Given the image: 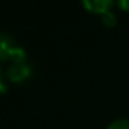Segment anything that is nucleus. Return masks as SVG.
Listing matches in <instances>:
<instances>
[{
  "label": "nucleus",
  "instance_id": "1",
  "mask_svg": "<svg viewBox=\"0 0 129 129\" xmlns=\"http://www.w3.org/2000/svg\"><path fill=\"white\" fill-rule=\"evenodd\" d=\"M0 56L3 61H26V52L18 47L6 34H2V49H0Z\"/></svg>",
  "mask_w": 129,
  "mask_h": 129
},
{
  "label": "nucleus",
  "instance_id": "2",
  "mask_svg": "<svg viewBox=\"0 0 129 129\" xmlns=\"http://www.w3.org/2000/svg\"><path fill=\"white\" fill-rule=\"evenodd\" d=\"M32 70L27 66L26 61H15V62H9V66L6 69V78L12 82H21L26 81L30 76Z\"/></svg>",
  "mask_w": 129,
  "mask_h": 129
},
{
  "label": "nucleus",
  "instance_id": "3",
  "mask_svg": "<svg viewBox=\"0 0 129 129\" xmlns=\"http://www.w3.org/2000/svg\"><path fill=\"white\" fill-rule=\"evenodd\" d=\"M82 5H84L87 9L93 11V12H100V14H103V12L109 11L112 2H111V0H84Z\"/></svg>",
  "mask_w": 129,
  "mask_h": 129
},
{
  "label": "nucleus",
  "instance_id": "4",
  "mask_svg": "<svg viewBox=\"0 0 129 129\" xmlns=\"http://www.w3.org/2000/svg\"><path fill=\"white\" fill-rule=\"evenodd\" d=\"M106 129H129V120H127V118H118V120H114Z\"/></svg>",
  "mask_w": 129,
  "mask_h": 129
},
{
  "label": "nucleus",
  "instance_id": "5",
  "mask_svg": "<svg viewBox=\"0 0 129 129\" xmlns=\"http://www.w3.org/2000/svg\"><path fill=\"white\" fill-rule=\"evenodd\" d=\"M102 21H103V24H105V26H114V24H115V21H117V17H115V14H114V12L106 11V12H103V14H102Z\"/></svg>",
  "mask_w": 129,
  "mask_h": 129
},
{
  "label": "nucleus",
  "instance_id": "6",
  "mask_svg": "<svg viewBox=\"0 0 129 129\" xmlns=\"http://www.w3.org/2000/svg\"><path fill=\"white\" fill-rule=\"evenodd\" d=\"M121 9H126L129 11V0H118V3H117Z\"/></svg>",
  "mask_w": 129,
  "mask_h": 129
}]
</instances>
